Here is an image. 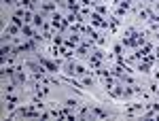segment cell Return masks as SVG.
Here are the masks:
<instances>
[{"label":"cell","mask_w":159,"mask_h":121,"mask_svg":"<svg viewBox=\"0 0 159 121\" xmlns=\"http://www.w3.org/2000/svg\"><path fill=\"white\" fill-rule=\"evenodd\" d=\"M91 115H96V117H108V113L102 111V108H91Z\"/></svg>","instance_id":"1"},{"label":"cell","mask_w":159,"mask_h":121,"mask_svg":"<svg viewBox=\"0 0 159 121\" xmlns=\"http://www.w3.org/2000/svg\"><path fill=\"white\" fill-rule=\"evenodd\" d=\"M42 24H45V17H42V13H40V15H34V26H36V28H40Z\"/></svg>","instance_id":"2"}]
</instances>
